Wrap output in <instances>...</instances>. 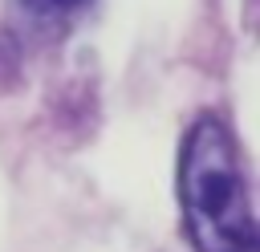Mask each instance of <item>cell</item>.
<instances>
[{
    "instance_id": "1",
    "label": "cell",
    "mask_w": 260,
    "mask_h": 252,
    "mask_svg": "<svg viewBox=\"0 0 260 252\" xmlns=\"http://www.w3.org/2000/svg\"><path fill=\"white\" fill-rule=\"evenodd\" d=\"M179 207L195 252H252L256 224L236 138L215 114H199L179 150Z\"/></svg>"
},
{
    "instance_id": "2",
    "label": "cell",
    "mask_w": 260,
    "mask_h": 252,
    "mask_svg": "<svg viewBox=\"0 0 260 252\" xmlns=\"http://www.w3.org/2000/svg\"><path fill=\"white\" fill-rule=\"evenodd\" d=\"M28 12H41V16H53V12H73V8H81L85 0H20Z\"/></svg>"
}]
</instances>
